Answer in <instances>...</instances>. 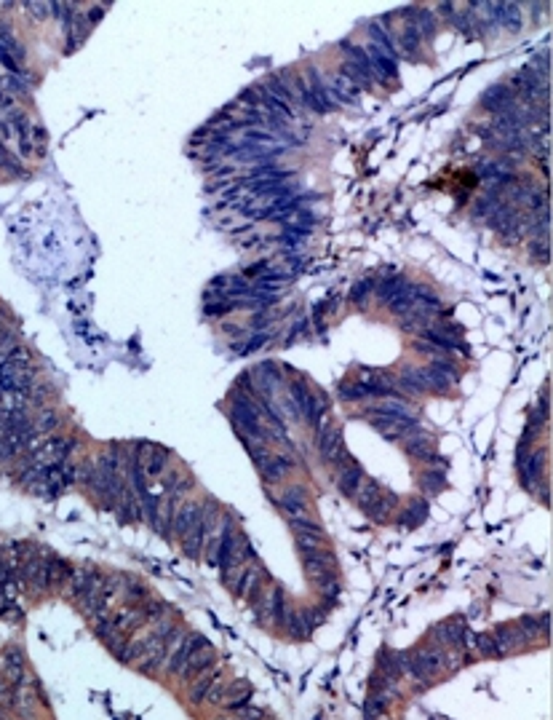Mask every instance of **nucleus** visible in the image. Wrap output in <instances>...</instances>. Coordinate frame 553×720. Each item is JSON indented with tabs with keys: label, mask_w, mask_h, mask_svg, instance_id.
Instances as JSON below:
<instances>
[{
	"label": "nucleus",
	"mask_w": 553,
	"mask_h": 720,
	"mask_svg": "<svg viewBox=\"0 0 553 720\" xmlns=\"http://www.w3.org/2000/svg\"><path fill=\"white\" fill-rule=\"evenodd\" d=\"M313 431H315L318 455H321L329 466H334V472L353 461V455H350L348 447H345V434H342V426H339V423H334L332 418L326 416Z\"/></svg>",
	"instance_id": "obj_1"
},
{
	"label": "nucleus",
	"mask_w": 553,
	"mask_h": 720,
	"mask_svg": "<svg viewBox=\"0 0 553 720\" xmlns=\"http://www.w3.org/2000/svg\"><path fill=\"white\" fill-rule=\"evenodd\" d=\"M216 520H219V503L214 498H204L201 501V514L195 520V525L187 530V536L182 538V554L190 557V560H198L204 554L206 538L211 536V530L216 527Z\"/></svg>",
	"instance_id": "obj_2"
},
{
	"label": "nucleus",
	"mask_w": 553,
	"mask_h": 720,
	"mask_svg": "<svg viewBox=\"0 0 553 720\" xmlns=\"http://www.w3.org/2000/svg\"><path fill=\"white\" fill-rule=\"evenodd\" d=\"M431 643L449 651H465L468 646H473V632H468V627L460 619H446L431 629Z\"/></svg>",
	"instance_id": "obj_3"
},
{
	"label": "nucleus",
	"mask_w": 553,
	"mask_h": 720,
	"mask_svg": "<svg viewBox=\"0 0 553 720\" xmlns=\"http://www.w3.org/2000/svg\"><path fill=\"white\" fill-rule=\"evenodd\" d=\"M369 426L388 442H401L414 428H420V418H393V416H366Z\"/></svg>",
	"instance_id": "obj_4"
},
{
	"label": "nucleus",
	"mask_w": 553,
	"mask_h": 720,
	"mask_svg": "<svg viewBox=\"0 0 553 720\" xmlns=\"http://www.w3.org/2000/svg\"><path fill=\"white\" fill-rule=\"evenodd\" d=\"M398 445H401V450L407 452L412 461H420V464H431L433 455H436V440L428 434V428L425 426L414 428V431H412L409 437H404Z\"/></svg>",
	"instance_id": "obj_5"
},
{
	"label": "nucleus",
	"mask_w": 553,
	"mask_h": 720,
	"mask_svg": "<svg viewBox=\"0 0 553 720\" xmlns=\"http://www.w3.org/2000/svg\"><path fill=\"white\" fill-rule=\"evenodd\" d=\"M302 78H305V84H308V97H310L308 110L318 113V115H326V113L334 110V108H332V102H329V97H326L324 73H321L315 64H310V67L302 73Z\"/></svg>",
	"instance_id": "obj_6"
},
{
	"label": "nucleus",
	"mask_w": 553,
	"mask_h": 720,
	"mask_svg": "<svg viewBox=\"0 0 553 720\" xmlns=\"http://www.w3.org/2000/svg\"><path fill=\"white\" fill-rule=\"evenodd\" d=\"M273 501L281 506V512L286 514V520H297V517H308L310 514V498H308V488L305 485H289Z\"/></svg>",
	"instance_id": "obj_7"
},
{
	"label": "nucleus",
	"mask_w": 553,
	"mask_h": 720,
	"mask_svg": "<svg viewBox=\"0 0 553 720\" xmlns=\"http://www.w3.org/2000/svg\"><path fill=\"white\" fill-rule=\"evenodd\" d=\"M102 578H105V573H99V571H94V568H75L70 573V595H72V600L75 602H86V600L94 595L96 589H99V584H102Z\"/></svg>",
	"instance_id": "obj_8"
},
{
	"label": "nucleus",
	"mask_w": 553,
	"mask_h": 720,
	"mask_svg": "<svg viewBox=\"0 0 553 720\" xmlns=\"http://www.w3.org/2000/svg\"><path fill=\"white\" fill-rule=\"evenodd\" d=\"M204 643H209L204 635H182V640L177 643V648L168 653L166 667H163L168 678H180V672L185 670V664L190 661L192 651H195V648H201Z\"/></svg>",
	"instance_id": "obj_9"
},
{
	"label": "nucleus",
	"mask_w": 553,
	"mask_h": 720,
	"mask_svg": "<svg viewBox=\"0 0 553 720\" xmlns=\"http://www.w3.org/2000/svg\"><path fill=\"white\" fill-rule=\"evenodd\" d=\"M396 51L401 54V57H407V59H412V62L422 59V54H425V40H422V35L417 33V27H414L412 19H404V25H401V30H398Z\"/></svg>",
	"instance_id": "obj_10"
},
{
	"label": "nucleus",
	"mask_w": 553,
	"mask_h": 720,
	"mask_svg": "<svg viewBox=\"0 0 553 720\" xmlns=\"http://www.w3.org/2000/svg\"><path fill=\"white\" fill-rule=\"evenodd\" d=\"M481 110L492 113V115H500V113L516 108V94L511 91L508 84H492L484 94H481Z\"/></svg>",
	"instance_id": "obj_11"
},
{
	"label": "nucleus",
	"mask_w": 553,
	"mask_h": 720,
	"mask_svg": "<svg viewBox=\"0 0 553 720\" xmlns=\"http://www.w3.org/2000/svg\"><path fill=\"white\" fill-rule=\"evenodd\" d=\"M8 126L13 129V137H16V150L22 159H33L35 156V145H33V121L24 110L11 113L8 118Z\"/></svg>",
	"instance_id": "obj_12"
},
{
	"label": "nucleus",
	"mask_w": 553,
	"mask_h": 720,
	"mask_svg": "<svg viewBox=\"0 0 553 720\" xmlns=\"http://www.w3.org/2000/svg\"><path fill=\"white\" fill-rule=\"evenodd\" d=\"M363 416H393V418H420V410L404 396H390V399H374L363 410Z\"/></svg>",
	"instance_id": "obj_13"
},
{
	"label": "nucleus",
	"mask_w": 553,
	"mask_h": 720,
	"mask_svg": "<svg viewBox=\"0 0 553 720\" xmlns=\"http://www.w3.org/2000/svg\"><path fill=\"white\" fill-rule=\"evenodd\" d=\"M428 512H431V503H428V498L425 496H414V498H409L407 501V506H398L396 509V525L398 527H407V530H412V527H420L425 520H428Z\"/></svg>",
	"instance_id": "obj_14"
},
{
	"label": "nucleus",
	"mask_w": 553,
	"mask_h": 720,
	"mask_svg": "<svg viewBox=\"0 0 553 720\" xmlns=\"http://www.w3.org/2000/svg\"><path fill=\"white\" fill-rule=\"evenodd\" d=\"M494 637V651H497V659H505L516 651H524V643H521V635H518L516 624H497L492 629Z\"/></svg>",
	"instance_id": "obj_15"
},
{
	"label": "nucleus",
	"mask_w": 553,
	"mask_h": 720,
	"mask_svg": "<svg viewBox=\"0 0 553 720\" xmlns=\"http://www.w3.org/2000/svg\"><path fill=\"white\" fill-rule=\"evenodd\" d=\"M291 472H294V461L289 458L286 452H273V455L260 466V474H262L264 485H281Z\"/></svg>",
	"instance_id": "obj_16"
},
{
	"label": "nucleus",
	"mask_w": 553,
	"mask_h": 720,
	"mask_svg": "<svg viewBox=\"0 0 553 720\" xmlns=\"http://www.w3.org/2000/svg\"><path fill=\"white\" fill-rule=\"evenodd\" d=\"M363 476H366V472H363V466L356 458L342 466V469H337V490H339V496L353 501V496L359 493L361 482H363Z\"/></svg>",
	"instance_id": "obj_17"
},
{
	"label": "nucleus",
	"mask_w": 553,
	"mask_h": 720,
	"mask_svg": "<svg viewBox=\"0 0 553 720\" xmlns=\"http://www.w3.org/2000/svg\"><path fill=\"white\" fill-rule=\"evenodd\" d=\"M216 664V653H214V648L209 646V643H204L201 648H195L192 651V656H190V661L185 664V670L180 672V678L185 680V683H190L192 678H198V675H204L206 670H211Z\"/></svg>",
	"instance_id": "obj_18"
},
{
	"label": "nucleus",
	"mask_w": 553,
	"mask_h": 720,
	"mask_svg": "<svg viewBox=\"0 0 553 720\" xmlns=\"http://www.w3.org/2000/svg\"><path fill=\"white\" fill-rule=\"evenodd\" d=\"M401 506V498H398L393 490H388L385 488L383 490V496L374 501L372 503V509L366 512V517L372 520L374 525H388L390 520H393V514H396V509Z\"/></svg>",
	"instance_id": "obj_19"
},
{
	"label": "nucleus",
	"mask_w": 553,
	"mask_h": 720,
	"mask_svg": "<svg viewBox=\"0 0 553 720\" xmlns=\"http://www.w3.org/2000/svg\"><path fill=\"white\" fill-rule=\"evenodd\" d=\"M198 514H201V501H185L180 509H177V514H174V522H171V533L180 538H185L187 536V530H190L192 525H195V520H198Z\"/></svg>",
	"instance_id": "obj_20"
},
{
	"label": "nucleus",
	"mask_w": 553,
	"mask_h": 720,
	"mask_svg": "<svg viewBox=\"0 0 553 720\" xmlns=\"http://www.w3.org/2000/svg\"><path fill=\"white\" fill-rule=\"evenodd\" d=\"M219 678H222V664H214V667H211V670H206L204 675L192 678V685L187 688V702H190V704H204L209 688H211Z\"/></svg>",
	"instance_id": "obj_21"
},
{
	"label": "nucleus",
	"mask_w": 553,
	"mask_h": 720,
	"mask_svg": "<svg viewBox=\"0 0 553 720\" xmlns=\"http://www.w3.org/2000/svg\"><path fill=\"white\" fill-rule=\"evenodd\" d=\"M487 225L492 228L494 233H503V231H508V228H513V225H518V209L511 204V201H500L497 207H494V212L487 217Z\"/></svg>",
	"instance_id": "obj_22"
},
{
	"label": "nucleus",
	"mask_w": 553,
	"mask_h": 720,
	"mask_svg": "<svg viewBox=\"0 0 553 720\" xmlns=\"http://www.w3.org/2000/svg\"><path fill=\"white\" fill-rule=\"evenodd\" d=\"M252 696H254V691L246 680H230V691L219 707H225V712H238V709H243L252 702Z\"/></svg>",
	"instance_id": "obj_23"
},
{
	"label": "nucleus",
	"mask_w": 553,
	"mask_h": 720,
	"mask_svg": "<svg viewBox=\"0 0 553 720\" xmlns=\"http://www.w3.org/2000/svg\"><path fill=\"white\" fill-rule=\"evenodd\" d=\"M494 13H497V27H503L508 33H518L524 27L518 3H494Z\"/></svg>",
	"instance_id": "obj_24"
},
{
	"label": "nucleus",
	"mask_w": 553,
	"mask_h": 720,
	"mask_svg": "<svg viewBox=\"0 0 553 720\" xmlns=\"http://www.w3.org/2000/svg\"><path fill=\"white\" fill-rule=\"evenodd\" d=\"M383 482L380 479H374V476H363V482H361V488H359V493L353 496V501H356V506H359L361 512L366 514L369 509H372V503L380 496H383Z\"/></svg>",
	"instance_id": "obj_25"
},
{
	"label": "nucleus",
	"mask_w": 553,
	"mask_h": 720,
	"mask_svg": "<svg viewBox=\"0 0 553 720\" xmlns=\"http://www.w3.org/2000/svg\"><path fill=\"white\" fill-rule=\"evenodd\" d=\"M284 632H286L291 640H308L313 635V629L308 627V619H305V613L297 608H289L286 619H284V627H281Z\"/></svg>",
	"instance_id": "obj_26"
},
{
	"label": "nucleus",
	"mask_w": 553,
	"mask_h": 720,
	"mask_svg": "<svg viewBox=\"0 0 553 720\" xmlns=\"http://www.w3.org/2000/svg\"><path fill=\"white\" fill-rule=\"evenodd\" d=\"M409 284V279L404 276V273H396V276H385L383 281H377L374 287H377V292H374V297H377V303H383V305H388L393 297H396L404 287Z\"/></svg>",
	"instance_id": "obj_27"
},
{
	"label": "nucleus",
	"mask_w": 553,
	"mask_h": 720,
	"mask_svg": "<svg viewBox=\"0 0 553 720\" xmlns=\"http://www.w3.org/2000/svg\"><path fill=\"white\" fill-rule=\"evenodd\" d=\"M326 416H329V399H326L324 394H310V399H308L305 410H302V421L315 428Z\"/></svg>",
	"instance_id": "obj_28"
},
{
	"label": "nucleus",
	"mask_w": 553,
	"mask_h": 720,
	"mask_svg": "<svg viewBox=\"0 0 553 720\" xmlns=\"http://www.w3.org/2000/svg\"><path fill=\"white\" fill-rule=\"evenodd\" d=\"M446 472L444 469H425L420 476H417V485H420L422 496H438L441 490H446Z\"/></svg>",
	"instance_id": "obj_29"
},
{
	"label": "nucleus",
	"mask_w": 553,
	"mask_h": 720,
	"mask_svg": "<svg viewBox=\"0 0 553 720\" xmlns=\"http://www.w3.org/2000/svg\"><path fill=\"white\" fill-rule=\"evenodd\" d=\"M377 670L383 672L385 678H390L393 683H401V680H404V670H401V664H398L396 651H390V648L380 651V656H377Z\"/></svg>",
	"instance_id": "obj_30"
},
{
	"label": "nucleus",
	"mask_w": 553,
	"mask_h": 720,
	"mask_svg": "<svg viewBox=\"0 0 553 720\" xmlns=\"http://www.w3.org/2000/svg\"><path fill=\"white\" fill-rule=\"evenodd\" d=\"M46 565H48V586H51V589L64 586L70 581V573H72L70 562H64L62 557H48Z\"/></svg>",
	"instance_id": "obj_31"
},
{
	"label": "nucleus",
	"mask_w": 553,
	"mask_h": 720,
	"mask_svg": "<svg viewBox=\"0 0 553 720\" xmlns=\"http://www.w3.org/2000/svg\"><path fill=\"white\" fill-rule=\"evenodd\" d=\"M374 284H377L374 279H359L350 287L348 300L353 305H359V308H366V303H369V297H372V292H374Z\"/></svg>",
	"instance_id": "obj_32"
},
{
	"label": "nucleus",
	"mask_w": 553,
	"mask_h": 720,
	"mask_svg": "<svg viewBox=\"0 0 553 720\" xmlns=\"http://www.w3.org/2000/svg\"><path fill=\"white\" fill-rule=\"evenodd\" d=\"M412 287H414V284L409 281L407 287H404V290H401V292H398L396 297L388 303V311H390V314H396V316H404V314H409V311H412V305H414V290H412Z\"/></svg>",
	"instance_id": "obj_33"
},
{
	"label": "nucleus",
	"mask_w": 553,
	"mask_h": 720,
	"mask_svg": "<svg viewBox=\"0 0 553 720\" xmlns=\"http://www.w3.org/2000/svg\"><path fill=\"white\" fill-rule=\"evenodd\" d=\"M529 260L535 265H548L551 263V239H532L529 241Z\"/></svg>",
	"instance_id": "obj_34"
},
{
	"label": "nucleus",
	"mask_w": 553,
	"mask_h": 720,
	"mask_svg": "<svg viewBox=\"0 0 553 720\" xmlns=\"http://www.w3.org/2000/svg\"><path fill=\"white\" fill-rule=\"evenodd\" d=\"M310 394L313 391L308 389V383L302 378H297V380H291L289 383V389H286V396L291 399V402L297 404V410H300V418H302V410H305V404H308V399H310Z\"/></svg>",
	"instance_id": "obj_35"
},
{
	"label": "nucleus",
	"mask_w": 553,
	"mask_h": 720,
	"mask_svg": "<svg viewBox=\"0 0 553 720\" xmlns=\"http://www.w3.org/2000/svg\"><path fill=\"white\" fill-rule=\"evenodd\" d=\"M0 49L6 51V54H11L19 64L24 62V49L16 43V35L11 33V27H6V25H0Z\"/></svg>",
	"instance_id": "obj_36"
},
{
	"label": "nucleus",
	"mask_w": 553,
	"mask_h": 720,
	"mask_svg": "<svg viewBox=\"0 0 553 720\" xmlns=\"http://www.w3.org/2000/svg\"><path fill=\"white\" fill-rule=\"evenodd\" d=\"M289 527H291L294 533H313V536H326L324 525H321L318 520H313L310 514H308V517H297V520H289Z\"/></svg>",
	"instance_id": "obj_37"
},
{
	"label": "nucleus",
	"mask_w": 553,
	"mask_h": 720,
	"mask_svg": "<svg viewBox=\"0 0 553 720\" xmlns=\"http://www.w3.org/2000/svg\"><path fill=\"white\" fill-rule=\"evenodd\" d=\"M294 541H297L300 554H308V552L324 549L326 547V536H313V533H294Z\"/></svg>",
	"instance_id": "obj_38"
},
{
	"label": "nucleus",
	"mask_w": 553,
	"mask_h": 720,
	"mask_svg": "<svg viewBox=\"0 0 553 720\" xmlns=\"http://www.w3.org/2000/svg\"><path fill=\"white\" fill-rule=\"evenodd\" d=\"M393 699L388 694H372L369 696V702L363 704V715H369V718H377V715H385L388 712V704H390Z\"/></svg>",
	"instance_id": "obj_39"
},
{
	"label": "nucleus",
	"mask_w": 553,
	"mask_h": 720,
	"mask_svg": "<svg viewBox=\"0 0 553 720\" xmlns=\"http://www.w3.org/2000/svg\"><path fill=\"white\" fill-rule=\"evenodd\" d=\"M473 648L479 651L481 659H497V651H494V637H492V632H484V635H473Z\"/></svg>",
	"instance_id": "obj_40"
},
{
	"label": "nucleus",
	"mask_w": 553,
	"mask_h": 720,
	"mask_svg": "<svg viewBox=\"0 0 553 720\" xmlns=\"http://www.w3.org/2000/svg\"><path fill=\"white\" fill-rule=\"evenodd\" d=\"M228 691H230V680H225V678H219L211 688H209V694H206V699H204V704H211V707H219L222 702H225V696H228Z\"/></svg>",
	"instance_id": "obj_41"
},
{
	"label": "nucleus",
	"mask_w": 553,
	"mask_h": 720,
	"mask_svg": "<svg viewBox=\"0 0 553 720\" xmlns=\"http://www.w3.org/2000/svg\"><path fill=\"white\" fill-rule=\"evenodd\" d=\"M337 394H339V399H345V402H363V399H366L356 380H342V383L337 386Z\"/></svg>",
	"instance_id": "obj_42"
},
{
	"label": "nucleus",
	"mask_w": 553,
	"mask_h": 720,
	"mask_svg": "<svg viewBox=\"0 0 553 720\" xmlns=\"http://www.w3.org/2000/svg\"><path fill=\"white\" fill-rule=\"evenodd\" d=\"M94 474H96V461H94V458H86L83 464L75 466V482H78V485H86V488H91V482H94Z\"/></svg>",
	"instance_id": "obj_43"
},
{
	"label": "nucleus",
	"mask_w": 553,
	"mask_h": 720,
	"mask_svg": "<svg viewBox=\"0 0 553 720\" xmlns=\"http://www.w3.org/2000/svg\"><path fill=\"white\" fill-rule=\"evenodd\" d=\"M57 426H59V416H57L51 407L40 410V416H37V423H35L37 434H51V431H57Z\"/></svg>",
	"instance_id": "obj_44"
},
{
	"label": "nucleus",
	"mask_w": 553,
	"mask_h": 720,
	"mask_svg": "<svg viewBox=\"0 0 553 720\" xmlns=\"http://www.w3.org/2000/svg\"><path fill=\"white\" fill-rule=\"evenodd\" d=\"M527 67L529 70H535L537 75H542V78H548V73H551V57H548V49L540 51V54H535V57L529 59Z\"/></svg>",
	"instance_id": "obj_45"
},
{
	"label": "nucleus",
	"mask_w": 553,
	"mask_h": 720,
	"mask_svg": "<svg viewBox=\"0 0 553 720\" xmlns=\"http://www.w3.org/2000/svg\"><path fill=\"white\" fill-rule=\"evenodd\" d=\"M0 169H8L11 174H22V164H19V159L16 156H11L8 153V147L0 142Z\"/></svg>",
	"instance_id": "obj_46"
},
{
	"label": "nucleus",
	"mask_w": 553,
	"mask_h": 720,
	"mask_svg": "<svg viewBox=\"0 0 553 720\" xmlns=\"http://www.w3.org/2000/svg\"><path fill=\"white\" fill-rule=\"evenodd\" d=\"M46 129H43V123H33V145H35V156L37 159H43L46 156Z\"/></svg>",
	"instance_id": "obj_47"
},
{
	"label": "nucleus",
	"mask_w": 553,
	"mask_h": 720,
	"mask_svg": "<svg viewBox=\"0 0 553 720\" xmlns=\"http://www.w3.org/2000/svg\"><path fill=\"white\" fill-rule=\"evenodd\" d=\"M19 110V105H16V97L8 94L6 88H0V118H8L11 113Z\"/></svg>",
	"instance_id": "obj_48"
},
{
	"label": "nucleus",
	"mask_w": 553,
	"mask_h": 720,
	"mask_svg": "<svg viewBox=\"0 0 553 720\" xmlns=\"http://www.w3.org/2000/svg\"><path fill=\"white\" fill-rule=\"evenodd\" d=\"M270 321H273V319L267 316V311H254L252 321H249V327H252V330H264Z\"/></svg>",
	"instance_id": "obj_49"
},
{
	"label": "nucleus",
	"mask_w": 553,
	"mask_h": 720,
	"mask_svg": "<svg viewBox=\"0 0 553 720\" xmlns=\"http://www.w3.org/2000/svg\"><path fill=\"white\" fill-rule=\"evenodd\" d=\"M27 11L37 13V16H46V13L54 11V6H48V3H27Z\"/></svg>",
	"instance_id": "obj_50"
}]
</instances>
